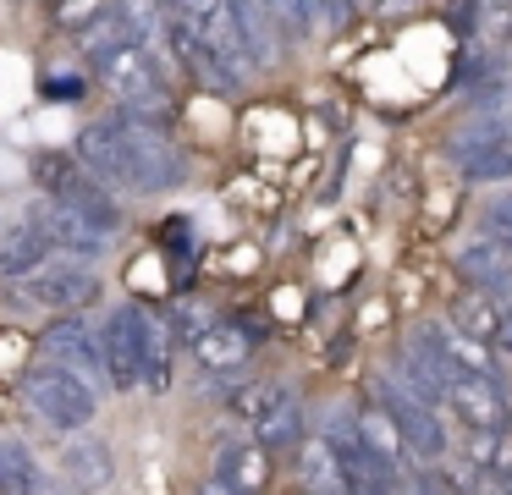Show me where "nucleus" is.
Returning <instances> with one entry per match:
<instances>
[{"label":"nucleus","mask_w":512,"mask_h":495,"mask_svg":"<svg viewBox=\"0 0 512 495\" xmlns=\"http://www.w3.org/2000/svg\"><path fill=\"white\" fill-rule=\"evenodd\" d=\"M78 160L94 182H122L138 193H166L188 176V160L171 149L160 121H144L133 110H122L116 121H100V127H83Z\"/></svg>","instance_id":"1"},{"label":"nucleus","mask_w":512,"mask_h":495,"mask_svg":"<svg viewBox=\"0 0 512 495\" xmlns=\"http://www.w3.org/2000/svg\"><path fill=\"white\" fill-rule=\"evenodd\" d=\"M94 66H100L105 88H116L133 116H144V121L166 116V77H160L149 44H116V50H105Z\"/></svg>","instance_id":"2"},{"label":"nucleus","mask_w":512,"mask_h":495,"mask_svg":"<svg viewBox=\"0 0 512 495\" xmlns=\"http://www.w3.org/2000/svg\"><path fill=\"white\" fill-rule=\"evenodd\" d=\"M23 396L39 407V418H50L56 429H83L94 418V385L78 380L72 369H61V363H39L23 380Z\"/></svg>","instance_id":"3"},{"label":"nucleus","mask_w":512,"mask_h":495,"mask_svg":"<svg viewBox=\"0 0 512 495\" xmlns=\"http://www.w3.org/2000/svg\"><path fill=\"white\" fill-rule=\"evenodd\" d=\"M375 407L397 424L402 451H413V457H424V462H435L446 451V429H441V418H435V407L419 402L413 391H402L397 380H375Z\"/></svg>","instance_id":"4"},{"label":"nucleus","mask_w":512,"mask_h":495,"mask_svg":"<svg viewBox=\"0 0 512 495\" xmlns=\"http://www.w3.org/2000/svg\"><path fill=\"white\" fill-rule=\"evenodd\" d=\"M441 402H452V413L463 418L468 429H485V435H507L512 429V407H507L501 380H485V374L457 369L452 380L441 385Z\"/></svg>","instance_id":"5"},{"label":"nucleus","mask_w":512,"mask_h":495,"mask_svg":"<svg viewBox=\"0 0 512 495\" xmlns=\"http://www.w3.org/2000/svg\"><path fill=\"white\" fill-rule=\"evenodd\" d=\"M100 369L111 374L116 391H138L144 385V314L138 308H116L100 330Z\"/></svg>","instance_id":"6"},{"label":"nucleus","mask_w":512,"mask_h":495,"mask_svg":"<svg viewBox=\"0 0 512 495\" xmlns=\"http://www.w3.org/2000/svg\"><path fill=\"white\" fill-rule=\"evenodd\" d=\"M12 297L23 308H83L89 297H100V275L78 270V264H45V270L12 281Z\"/></svg>","instance_id":"7"},{"label":"nucleus","mask_w":512,"mask_h":495,"mask_svg":"<svg viewBox=\"0 0 512 495\" xmlns=\"http://www.w3.org/2000/svg\"><path fill=\"white\" fill-rule=\"evenodd\" d=\"M177 11L188 17V28L199 33V44L215 61H226L237 77L254 72V66H248V50H243V33H237V17H232V0H182Z\"/></svg>","instance_id":"8"},{"label":"nucleus","mask_w":512,"mask_h":495,"mask_svg":"<svg viewBox=\"0 0 512 495\" xmlns=\"http://www.w3.org/2000/svg\"><path fill=\"white\" fill-rule=\"evenodd\" d=\"M248 424H254V440L265 451H298V440H303V407H298V396L281 391V385H259Z\"/></svg>","instance_id":"9"},{"label":"nucleus","mask_w":512,"mask_h":495,"mask_svg":"<svg viewBox=\"0 0 512 495\" xmlns=\"http://www.w3.org/2000/svg\"><path fill=\"white\" fill-rule=\"evenodd\" d=\"M331 451H336V462H342V484H347V495H391V473H386V462L375 457V451L358 440V429L347 424V418H336V429H331Z\"/></svg>","instance_id":"10"},{"label":"nucleus","mask_w":512,"mask_h":495,"mask_svg":"<svg viewBox=\"0 0 512 495\" xmlns=\"http://www.w3.org/2000/svg\"><path fill=\"white\" fill-rule=\"evenodd\" d=\"M452 325L463 330V336L485 341L490 352H512V308H507V297H490V292L463 297V303L452 308Z\"/></svg>","instance_id":"11"},{"label":"nucleus","mask_w":512,"mask_h":495,"mask_svg":"<svg viewBox=\"0 0 512 495\" xmlns=\"http://www.w3.org/2000/svg\"><path fill=\"white\" fill-rule=\"evenodd\" d=\"M215 479L232 484L237 495H265L270 451L259 446V440H221V446H215Z\"/></svg>","instance_id":"12"},{"label":"nucleus","mask_w":512,"mask_h":495,"mask_svg":"<svg viewBox=\"0 0 512 495\" xmlns=\"http://www.w3.org/2000/svg\"><path fill=\"white\" fill-rule=\"evenodd\" d=\"M39 347L50 352V363H61V369H72L78 380H94L100 374V347H94V336L78 325L72 314L50 319L45 336H39Z\"/></svg>","instance_id":"13"},{"label":"nucleus","mask_w":512,"mask_h":495,"mask_svg":"<svg viewBox=\"0 0 512 495\" xmlns=\"http://www.w3.org/2000/svg\"><path fill=\"white\" fill-rule=\"evenodd\" d=\"M452 154H457V165H463L468 182H501V176H512V143H507V132H501V127L463 138Z\"/></svg>","instance_id":"14"},{"label":"nucleus","mask_w":512,"mask_h":495,"mask_svg":"<svg viewBox=\"0 0 512 495\" xmlns=\"http://www.w3.org/2000/svg\"><path fill=\"white\" fill-rule=\"evenodd\" d=\"M188 352L204 363L210 374H232L248 363V352H254V341H248L243 325H204L199 336H188Z\"/></svg>","instance_id":"15"},{"label":"nucleus","mask_w":512,"mask_h":495,"mask_svg":"<svg viewBox=\"0 0 512 495\" xmlns=\"http://www.w3.org/2000/svg\"><path fill=\"white\" fill-rule=\"evenodd\" d=\"M39 231L50 237V248H67V253H78V259H94V253L105 248V231L100 226H89V220L78 215V209H67V204H50V209H39Z\"/></svg>","instance_id":"16"},{"label":"nucleus","mask_w":512,"mask_h":495,"mask_svg":"<svg viewBox=\"0 0 512 495\" xmlns=\"http://www.w3.org/2000/svg\"><path fill=\"white\" fill-rule=\"evenodd\" d=\"M457 270H463V281H474L479 292L490 297H507L512 292V253H501L496 242H468L463 253H457Z\"/></svg>","instance_id":"17"},{"label":"nucleus","mask_w":512,"mask_h":495,"mask_svg":"<svg viewBox=\"0 0 512 495\" xmlns=\"http://www.w3.org/2000/svg\"><path fill=\"white\" fill-rule=\"evenodd\" d=\"M45 264H50V237L39 231V220L17 226L12 237H6V248H0V275H6V281H23V275L45 270Z\"/></svg>","instance_id":"18"},{"label":"nucleus","mask_w":512,"mask_h":495,"mask_svg":"<svg viewBox=\"0 0 512 495\" xmlns=\"http://www.w3.org/2000/svg\"><path fill=\"white\" fill-rule=\"evenodd\" d=\"M232 17H237V33H243V50H248V66H270L276 55V17H270L259 0H232Z\"/></svg>","instance_id":"19"},{"label":"nucleus","mask_w":512,"mask_h":495,"mask_svg":"<svg viewBox=\"0 0 512 495\" xmlns=\"http://www.w3.org/2000/svg\"><path fill=\"white\" fill-rule=\"evenodd\" d=\"M358 440H364V446L375 451L380 462H386V473H391V479H402V462H408V451H402L397 424H391V418L380 413L375 402H369V407H358Z\"/></svg>","instance_id":"20"},{"label":"nucleus","mask_w":512,"mask_h":495,"mask_svg":"<svg viewBox=\"0 0 512 495\" xmlns=\"http://www.w3.org/2000/svg\"><path fill=\"white\" fill-rule=\"evenodd\" d=\"M298 468H303V484H309L314 495H347L342 484V462H336L331 440H298Z\"/></svg>","instance_id":"21"},{"label":"nucleus","mask_w":512,"mask_h":495,"mask_svg":"<svg viewBox=\"0 0 512 495\" xmlns=\"http://www.w3.org/2000/svg\"><path fill=\"white\" fill-rule=\"evenodd\" d=\"M67 473L83 484V490H105V484H111V473H116V462H111V446H105L100 435H83V440H72V446H67Z\"/></svg>","instance_id":"22"},{"label":"nucleus","mask_w":512,"mask_h":495,"mask_svg":"<svg viewBox=\"0 0 512 495\" xmlns=\"http://www.w3.org/2000/svg\"><path fill=\"white\" fill-rule=\"evenodd\" d=\"M67 209H78V215L89 220V226H100L105 237H111V231H122V204H116V198L105 193L100 182H94V176H89V182H83L72 198H67Z\"/></svg>","instance_id":"23"},{"label":"nucleus","mask_w":512,"mask_h":495,"mask_svg":"<svg viewBox=\"0 0 512 495\" xmlns=\"http://www.w3.org/2000/svg\"><path fill=\"white\" fill-rule=\"evenodd\" d=\"M0 495H39V473L23 440H0Z\"/></svg>","instance_id":"24"},{"label":"nucleus","mask_w":512,"mask_h":495,"mask_svg":"<svg viewBox=\"0 0 512 495\" xmlns=\"http://www.w3.org/2000/svg\"><path fill=\"white\" fill-rule=\"evenodd\" d=\"M116 44H133V28H127V17L116 11V0H105L100 17H94L89 28H83V50H89L94 61H100V55H105V50H116Z\"/></svg>","instance_id":"25"},{"label":"nucleus","mask_w":512,"mask_h":495,"mask_svg":"<svg viewBox=\"0 0 512 495\" xmlns=\"http://www.w3.org/2000/svg\"><path fill=\"white\" fill-rule=\"evenodd\" d=\"M83 182H89V171H78L67 154H45V160H39V187H45L56 204H67V198L78 193Z\"/></svg>","instance_id":"26"},{"label":"nucleus","mask_w":512,"mask_h":495,"mask_svg":"<svg viewBox=\"0 0 512 495\" xmlns=\"http://www.w3.org/2000/svg\"><path fill=\"white\" fill-rule=\"evenodd\" d=\"M485 237L496 242L501 253H512V193H501L496 204H490V215H485Z\"/></svg>","instance_id":"27"},{"label":"nucleus","mask_w":512,"mask_h":495,"mask_svg":"<svg viewBox=\"0 0 512 495\" xmlns=\"http://www.w3.org/2000/svg\"><path fill=\"white\" fill-rule=\"evenodd\" d=\"M259 6H265L287 33H309L314 28V17H309V6H303V0H259Z\"/></svg>","instance_id":"28"},{"label":"nucleus","mask_w":512,"mask_h":495,"mask_svg":"<svg viewBox=\"0 0 512 495\" xmlns=\"http://www.w3.org/2000/svg\"><path fill=\"white\" fill-rule=\"evenodd\" d=\"M100 6H105V0H61V6H56V28L83 33L94 17H100Z\"/></svg>","instance_id":"29"},{"label":"nucleus","mask_w":512,"mask_h":495,"mask_svg":"<svg viewBox=\"0 0 512 495\" xmlns=\"http://www.w3.org/2000/svg\"><path fill=\"white\" fill-rule=\"evenodd\" d=\"M419 495H463V490H457V484L446 479L441 468H430V473H424V479H419Z\"/></svg>","instance_id":"30"},{"label":"nucleus","mask_w":512,"mask_h":495,"mask_svg":"<svg viewBox=\"0 0 512 495\" xmlns=\"http://www.w3.org/2000/svg\"><path fill=\"white\" fill-rule=\"evenodd\" d=\"M309 6V17H320V22H342L347 17V0H303Z\"/></svg>","instance_id":"31"},{"label":"nucleus","mask_w":512,"mask_h":495,"mask_svg":"<svg viewBox=\"0 0 512 495\" xmlns=\"http://www.w3.org/2000/svg\"><path fill=\"white\" fill-rule=\"evenodd\" d=\"M45 94H50V99H78V94H83V83H78V77H50Z\"/></svg>","instance_id":"32"},{"label":"nucleus","mask_w":512,"mask_h":495,"mask_svg":"<svg viewBox=\"0 0 512 495\" xmlns=\"http://www.w3.org/2000/svg\"><path fill=\"white\" fill-rule=\"evenodd\" d=\"M177 330H182V336H199V330H204V314H199V308H177Z\"/></svg>","instance_id":"33"},{"label":"nucleus","mask_w":512,"mask_h":495,"mask_svg":"<svg viewBox=\"0 0 512 495\" xmlns=\"http://www.w3.org/2000/svg\"><path fill=\"white\" fill-rule=\"evenodd\" d=\"M199 495H237V490H232V484H221V479H204Z\"/></svg>","instance_id":"34"},{"label":"nucleus","mask_w":512,"mask_h":495,"mask_svg":"<svg viewBox=\"0 0 512 495\" xmlns=\"http://www.w3.org/2000/svg\"><path fill=\"white\" fill-rule=\"evenodd\" d=\"M149 6H155V11H177L182 0H149Z\"/></svg>","instance_id":"35"},{"label":"nucleus","mask_w":512,"mask_h":495,"mask_svg":"<svg viewBox=\"0 0 512 495\" xmlns=\"http://www.w3.org/2000/svg\"><path fill=\"white\" fill-rule=\"evenodd\" d=\"M347 6H364L369 11V6H386V0H347Z\"/></svg>","instance_id":"36"},{"label":"nucleus","mask_w":512,"mask_h":495,"mask_svg":"<svg viewBox=\"0 0 512 495\" xmlns=\"http://www.w3.org/2000/svg\"><path fill=\"white\" fill-rule=\"evenodd\" d=\"M309 495H314V490H309Z\"/></svg>","instance_id":"37"}]
</instances>
